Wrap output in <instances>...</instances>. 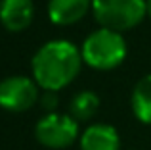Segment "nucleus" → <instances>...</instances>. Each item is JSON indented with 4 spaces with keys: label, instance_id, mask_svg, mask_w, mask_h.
I'll return each mask as SVG.
<instances>
[{
    "label": "nucleus",
    "instance_id": "f257e3e1",
    "mask_svg": "<svg viewBox=\"0 0 151 150\" xmlns=\"http://www.w3.org/2000/svg\"><path fill=\"white\" fill-rule=\"evenodd\" d=\"M82 54L71 41H50L35 52L31 60L33 79L42 90H61L78 75Z\"/></svg>",
    "mask_w": 151,
    "mask_h": 150
},
{
    "label": "nucleus",
    "instance_id": "f03ea898",
    "mask_svg": "<svg viewBox=\"0 0 151 150\" xmlns=\"http://www.w3.org/2000/svg\"><path fill=\"white\" fill-rule=\"evenodd\" d=\"M82 62L100 71L115 69L126 58V42L122 33L100 27L90 33L81 46Z\"/></svg>",
    "mask_w": 151,
    "mask_h": 150
},
{
    "label": "nucleus",
    "instance_id": "7ed1b4c3",
    "mask_svg": "<svg viewBox=\"0 0 151 150\" xmlns=\"http://www.w3.org/2000/svg\"><path fill=\"white\" fill-rule=\"evenodd\" d=\"M96 21L105 29L130 31L147 15L145 0H92Z\"/></svg>",
    "mask_w": 151,
    "mask_h": 150
},
{
    "label": "nucleus",
    "instance_id": "20e7f679",
    "mask_svg": "<svg viewBox=\"0 0 151 150\" xmlns=\"http://www.w3.org/2000/svg\"><path fill=\"white\" fill-rule=\"evenodd\" d=\"M35 137L46 148H67L78 139V121L71 114L50 112L38 119Z\"/></svg>",
    "mask_w": 151,
    "mask_h": 150
},
{
    "label": "nucleus",
    "instance_id": "39448f33",
    "mask_svg": "<svg viewBox=\"0 0 151 150\" xmlns=\"http://www.w3.org/2000/svg\"><path fill=\"white\" fill-rule=\"evenodd\" d=\"M37 81L25 75H10L0 81V108L8 112H27L38 100Z\"/></svg>",
    "mask_w": 151,
    "mask_h": 150
},
{
    "label": "nucleus",
    "instance_id": "423d86ee",
    "mask_svg": "<svg viewBox=\"0 0 151 150\" xmlns=\"http://www.w3.org/2000/svg\"><path fill=\"white\" fill-rule=\"evenodd\" d=\"M33 0H0V23L10 33L25 31L33 23Z\"/></svg>",
    "mask_w": 151,
    "mask_h": 150
},
{
    "label": "nucleus",
    "instance_id": "0eeeda50",
    "mask_svg": "<svg viewBox=\"0 0 151 150\" xmlns=\"http://www.w3.org/2000/svg\"><path fill=\"white\" fill-rule=\"evenodd\" d=\"M92 8V0H50L48 17L55 25H75Z\"/></svg>",
    "mask_w": 151,
    "mask_h": 150
},
{
    "label": "nucleus",
    "instance_id": "6e6552de",
    "mask_svg": "<svg viewBox=\"0 0 151 150\" xmlns=\"http://www.w3.org/2000/svg\"><path fill=\"white\" fill-rule=\"evenodd\" d=\"M81 150H121V139L115 127L94 123L81 135Z\"/></svg>",
    "mask_w": 151,
    "mask_h": 150
},
{
    "label": "nucleus",
    "instance_id": "1a4fd4ad",
    "mask_svg": "<svg viewBox=\"0 0 151 150\" xmlns=\"http://www.w3.org/2000/svg\"><path fill=\"white\" fill-rule=\"evenodd\" d=\"M130 104H132V112L136 119H140L145 125H151V73L136 83Z\"/></svg>",
    "mask_w": 151,
    "mask_h": 150
},
{
    "label": "nucleus",
    "instance_id": "9d476101",
    "mask_svg": "<svg viewBox=\"0 0 151 150\" xmlns=\"http://www.w3.org/2000/svg\"><path fill=\"white\" fill-rule=\"evenodd\" d=\"M98 108H100V96L92 90H82L73 96L69 104V114L77 121H88L96 116Z\"/></svg>",
    "mask_w": 151,
    "mask_h": 150
},
{
    "label": "nucleus",
    "instance_id": "9b49d317",
    "mask_svg": "<svg viewBox=\"0 0 151 150\" xmlns=\"http://www.w3.org/2000/svg\"><path fill=\"white\" fill-rule=\"evenodd\" d=\"M58 90H44V92L40 94V106L46 110V112H55V108H58Z\"/></svg>",
    "mask_w": 151,
    "mask_h": 150
},
{
    "label": "nucleus",
    "instance_id": "f8f14e48",
    "mask_svg": "<svg viewBox=\"0 0 151 150\" xmlns=\"http://www.w3.org/2000/svg\"><path fill=\"white\" fill-rule=\"evenodd\" d=\"M145 12H147V17L151 19V0H145Z\"/></svg>",
    "mask_w": 151,
    "mask_h": 150
}]
</instances>
